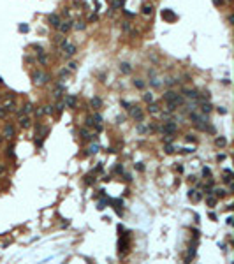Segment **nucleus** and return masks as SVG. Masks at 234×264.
Wrapping results in <instances>:
<instances>
[{"instance_id":"nucleus-1","label":"nucleus","mask_w":234,"mask_h":264,"mask_svg":"<svg viewBox=\"0 0 234 264\" xmlns=\"http://www.w3.org/2000/svg\"><path fill=\"white\" fill-rule=\"evenodd\" d=\"M164 101H171V102H174V104H178V106H181L183 104V97L180 95V93H176L174 90H167L165 93H164Z\"/></svg>"},{"instance_id":"nucleus-2","label":"nucleus","mask_w":234,"mask_h":264,"mask_svg":"<svg viewBox=\"0 0 234 264\" xmlns=\"http://www.w3.org/2000/svg\"><path fill=\"white\" fill-rule=\"evenodd\" d=\"M32 79H34L35 85H44V83L50 81V76H48L46 72H42V71H37V72L32 74Z\"/></svg>"},{"instance_id":"nucleus-3","label":"nucleus","mask_w":234,"mask_h":264,"mask_svg":"<svg viewBox=\"0 0 234 264\" xmlns=\"http://www.w3.org/2000/svg\"><path fill=\"white\" fill-rule=\"evenodd\" d=\"M60 48L63 50V53H65V56H72V55L76 53V46H74V44H71V42L67 41V39H63V41H62Z\"/></svg>"},{"instance_id":"nucleus-4","label":"nucleus","mask_w":234,"mask_h":264,"mask_svg":"<svg viewBox=\"0 0 234 264\" xmlns=\"http://www.w3.org/2000/svg\"><path fill=\"white\" fill-rule=\"evenodd\" d=\"M160 16H162V20L167 21V23H174V21L178 20V16H176L171 9H164L162 12H160Z\"/></svg>"},{"instance_id":"nucleus-5","label":"nucleus","mask_w":234,"mask_h":264,"mask_svg":"<svg viewBox=\"0 0 234 264\" xmlns=\"http://www.w3.org/2000/svg\"><path fill=\"white\" fill-rule=\"evenodd\" d=\"M176 130H178V125H176L174 122H165L162 125V134H171V136H173Z\"/></svg>"},{"instance_id":"nucleus-6","label":"nucleus","mask_w":234,"mask_h":264,"mask_svg":"<svg viewBox=\"0 0 234 264\" xmlns=\"http://www.w3.org/2000/svg\"><path fill=\"white\" fill-rule=\"evenodd\" d=\"M130 116H132L134 120H137V122H141L143 118H144L141 108H137V106H130Z\"/></svg>"},{"instance_id":"nucleus-7","label":"nucleus","mask_w":234,"mask_h":264,"mask_svg":"<svg viewBox=\"0 0 234 264\" xmlns=\"http://www.w3.org/2000/svg\"><path fill=\"white\" fill-rule=\"evenodd\" d=\"M129 245H130V241H129V236H123V238H120V241H118L120 254H125V252L129 250Z\"/></svg>"},{"instance_id":"nucleus-8","label":"nucleus","mask_w":234,"mask_h":264,"mask_svg":"<svg viewBox=\"0 0 234 264\" xmlns=\"http://www.w3.org/2000/svg\"><path fill=\"white\" fill-rule=\"evenodd\" d=\"M63 104H65L67 108L74 109V108L78 106V99H76V95H65V101H63Z\"/></svg>"},{"instance_id":"nucleus-9","label":"nucleus","mask_w":234,"mask_h":264,"mask_svg":"<svg viewBox=\"0 0 234 264\" xmlns=\"http://www.w3.org/2000/svg\"><path fill=\"white\" fill-rule=\"evenodd\" d=\"M56 28H58V32H60V34H67V32L72 28V25H71V21H60Z\"/></svg>"},{"instance_id":"nucleus-10","label":"nucleus","mask_w":234,"mask_h":264,"mask_svg":"<svg viewBox=\"0 0 234 264\" xmlns=\"http://www.w3.org/2000/svg\"><path fill=\"white\" fill-rule=\"evenodd\" d=\"M183 95L187 97V99H194V101H197V97H199V93H197V90H190V88H185L183 90Z\"/></svg>"},{"instance_id":"nucleus-11","label":"nucleus","mask_w":234,"mask_h":264,"mask_svg":"<svg viewBox=\"0 0 234 264\" xmlns=\"http://www.w3.org/2000/svg\"><path fill=\"white\" fill-rule=\"evenodd\" d=\"M188 197H190L192 201H195V203H197V201H201V199H203V194L197 192L195 188H190V190H188Z\"/></svg>"},{"instance_id":"nucleus-12","label":"nucleus","mask_w":234,"mask_h":264,"mask_svg":"<svg viewBox=\"0 0 234 264\" xmlns=\"http://www.w3.org/2000/svg\"><path fill=\"white\" fill-rule=\"evenodd\" d=\"M14 136V127L12 125H5L4 127V137H12Z\"/></svg>"},{"instance_id":"nucleus-13","label":"nucleus","mask_w":234,"mask_h":264,"mask_svg":"<svg viewBox=\"0 0 234 264\" xmlns=\"http://www.w3.org/2000/svg\"><path fill=\"white\" fill-rule=\"evenodd\" d=\"M20 125L23 127V129H28V127H30V118L21 114V116H20Z\"/></svg>"},{"instance_id":"nucleus-14","label":"nucleus","mask_w":234,"mask_h":264,"mask_svg":"<svg viewBox=\"0 0 234 264\" xmlns=\"http://www.w3.org/2000/svg\"><path fill=\"white\" fill-rule=\"evenodd\" d=\"M79 136H81L83 139H92V137H93V134H90V132H88V129H85V127H81V129H79Z\"/></svg>"},{"instance_id":"nucleus-15","label":"nucleus","mask_w":234,"mask_h":264,"mask_svg":"<svg viewBox=\"0 0 234 264\" xmlns=\"http://www.w3.org/2000/svg\"><path fill=\"white\" fill-rule=\"evenodd\" d=\"M152 12H153L152 4H144V5H143V14H144V16H152Z\"/></svg>"},{"instance_id":"nucleus-16","label":"nucleus","mask_w":234,"mask_h":264,"mask_svg":"<svg viewBox=\"0 0 234 264\" xmlns=\"http://www.w3.org/2000/svg\"><path fill=\"white\" fill-rule=\"evenodd\" d=\"M120 71H122L123 74H130V71H132V67H130V63L123 62V63H120Z\"/></svg>"},{"instance_id":"nucleus-17","label":"nucleus","mask_w":234,"mask_h":264,"mask_svg":"<svg viewBox=\"0 0 234 264\" xmlns=\"http://www.w3.org/2000/svg\"><path fill=\"white\" fill-rule=\"evenodd\" d=\"M90 104L93 106V109H101V106H102V101L99 99V97H92V101H90Z\"/></svg>"},{"instance_id":"nucleus-18","label":"nucleus","mask_w":234,"mask_h":264,"mask_svg":"<svg viewBox=\"0 0 234 264\" xmlns=\"http://www.w3.org/2000/svg\"><path fill=\"white\" fill-rule=\"evenodd\" d=\"M58 23H60V16H58V14H51L50 16V25L58 27Z\"/></svg>"},{"instance_id":"nucleus-19","label":"nucleus","mask_w":234,"mask_h":264,"mask_svg":"<svg viewBox=\"0 0 234 264\" xmlns=\"http://www.w3.org/2000/svg\"><path fill=\"white\" fill-rule=\"evenodd\" d=\"M201 109H203V113H206V114H208V113L213 109V106H211V104H210L208 101H203V106H201Z\"/></svg>"},{"instance_id":"nucleus-20","label":"nucleus","mask_w":234,"mask_h":264,"mask_svg":"<svg viewBox=\"0 0 234 264\" xmlns=\"http://www.w3.org/2000/svg\"><path fill=\"white\" fill-rule=\"evenodd\" d=\"M211 194H215V195H216V199H222V197H225V195H227V192H225L224 188H215Z\"/></svg>"},{"instance_id":"nucleus-21","label":"nucleus","mask_w":234,"mask_h":264,"mask_svg":"<svg viewBox=\"0 0 234 264\" xmlns=\"http://www.w3.org/2000/svg\"><path fill=\"white\" fill-rule=\"evenodd\" d=\"M63 90H65V88H63V86L60 85V86H56V88H55V92H53V95H55L56 99H60V97H62V93H63Z\"/></svg>"},{"instance_id":"nucleus-22","label":"nucleus","mask_w":234,"mask_h":264,"mask_svg":"<svg viewBox=\"0 0 234 264\" xmlns=\"http://www.w3.org/2000/svg\"><path fill=\"white\" fill-rule=\"evenodd\" d=\"M97 152H99V144L95 143V144H90V148H88L86 155H93V153H97Z\"/></svg>"},{"instance_id":"nucleus-23","label":"nucleus","mask_w":234,"mask_h":264,"mask_svg":"<svg viewBox=\"0 0 234 264\" xmlns=\"http://www.w3.org/2000/svg\"><path fill=\"white\" fill-rule=\"evenodd\" d=\"M148 111L152 113V114H157V113H159V106H157V104H153V102H150V106H148Z\"/></svg>"},{"instance_id":"nucleus-24","label":"nucleus","mask_w":234,"mask_h":264,"mask_svg":"<svg viewBox=\"0 0 234 264\" xmlns=\"http://www.w3.org/2000/svg\"><path fill=\"white\" fill-rule=\"evenodd\" d=\"M215 144H216V146H225V144H227V139L220 136V137H216V139H215Z\"/></svg>"},{"instance_id":"nucleus-25","label":"nucleus","mask_w":234,"mask_h":264,"mask_svg":"<svg viewBox=\"0 0 234 264\" xmlns=\"http://www.w3.org/2000/svg\"><path fill=\"white\" fill-rule=\"evenodd\" d=\"M109 203H111L113 206L116 208V210H120V206H123V201H122V199H111Z\"/></svg>"},{"instance_id":"nucleus-26","label":"nucleus","mask_w":234,"mask_h":264,"mask_svg":"<svg viewBox=\"0 0 234 264\" xmlns=\"http://www.w3.org/2000/svg\"><path fill=\"white\" fill-rule=\"evenodd\" d=\"M206 203H208V206H215L216 204V197H211V194L206 197Z\"/></svg>"},{"instance_id":"nucleus-27","label":"nucleus","mask_w":234,"mask_h":264,"mask_svg":"<svg viewBox=\"0 0 234 264\" xmlns=\"http://www.w3.org/2000/svg\"><path fill=\"white\" fill-rule=\"evenodd\" d=\"M5 155H7V157H11V159H16V153H14V146H9V148H7V152H5Z\"/></svg>"},{"instance_id":"nucleus-28","label":"nucleus","mask_w":234,"mask_h":264,"mask_svg":"<svg viewBox=\"0 0 234 264\" xmlns=\"http://www.w3.org/2000/svg\"><path fill=\"white\" fill-rule=\"evenodd\" d=\"M55 113V106H44V114H53Z\"/></svg>"},{"instance_id":"nucleus-29","label":"nucleus","mask_w":234,"mask_h":264,"mask_svg":"<svg viewBox=\"0 0 234 264\" xmlns=\"http://www.w3.org/2000/svg\"><path fill=\"white\" fill-rule=\"evenodd\" d=\"M134 86H136V88H144V83H143L141 79H134Z\"/></svg>"},{"instance_id":"nucleus-30","label":"nucleus","mask_w":234,"mask_h":264,"mask_svg":"<svg viewBox=\"0 0 234 264\" xmlns=\"http://www.w3.org/2000/svg\"><path fill=\"white\" fill-rule=\"evenodd\" d=\"M144 102H153V93H144Z\"/></svg>"},{"instance_id":"nucleus-31","label":"nucleus","mask_w":234,"mask_h":264,"mask_svg":"<svg viewBox=\"0 0 234 264\" xmlns=\"http://www.w3.org/2000/svg\"><path fill=\"white\" fill-rule=\"evenodd\" d=\"M7 114H9V111H7V109H5V108L2 106V108H0V118H5Z\"/></svg>"},{"instance_id":"nucleus-32","label":"nucleus","mask_w":234,"mask_h":264,"mask_svg":"<svg viewBox=\"0 0 234 264\" xmlns=\"http://www.w3.org/2000/svg\"><path fill=\"white\" fill-rule=\"evenodd\" d=\"M92 118H93V120H95V123H102V116H101V114H99V113H95V114H93Z\"/></svg>"},{"instance_id":"nucleus-33","label":"nucleus","mask_w":234,"mask_h":264,"mask_svg":"<svg viewBox=\"0 0 234 264\" xmlns=\"http://www.w3.org/2000/svg\"><path fill=\"white\" fill-rule=\"evenodd\" d=\"M32 111V104H25V106H23V113H30ZM23 113H21V114H23Z\"/></svg>"},{"instance_id":"nucleus-34","label":"nucleus","mask_w":234,"mask_h":264,"mask_svg":"<svg viewBox=\"0 0 234 264\" xmlns=\"http://www.w3.org/2000/svg\"><path fill=\"white\" fill-rule=\"evenodd\" d=\"M63 106H65V104H63V101H60V102H58V104H56V106H55V108H56V111L60 113L62 109H63Z\"/></svg>"},{"instance_id":"nucleus-35","label":"nucleus","mask_w":234,"mask_h":264,"mask_svg":"<svg viewBox=\"0 0 234 264\" xmlns=\"http://www.w3.org/2000/svg\"><path fill=\"white\" fill-rule=\"evenodd\" d=\"M39 62H41L42 65H44V63L48 62V56H46V55H39Z\"/></svg>"},{"instance_id":"nucleus-36","label":"nucleus","mask_w":234,"mask_h":264,"mask_svg":"<svg viewBox=\"0 0 234 264\" xmlns=\"http://www.w3.org/2000/svg\"><path fill=\"white\" fill-rule=\"evenodd\" d=\"M93 123H95V122H93V118H92V116H88V118H86V125H88V127H92Z\"/></svg>"},{"instance_id":"nucleus-37","label":"nucleus","mask_w":234,"mask_h":264,"mask_svg":"<svg viewBox=\"0 0 234 264\" xmlns=\"http://www.w3.org/2000/svg\"><path fill=\"white\" fill-rule=\"evenodd\" d=\"M76 28H78V30H83V28H85V23H83V21L76 23Z\"/></svg>"},{"instance_id":"nucleus-38","label":"nucleus","mask_w":234,"mask_h":264,"mask_svg":"<svg viewBox=\"0 0 234 264\" xmlns=\"http://www.w3.org/2000/svg\"><path fill=\"white\" fill-rule=\"evenodd\" d=\"M122 106H125V109H130V106H132V104H130V102H127V101H122Z\"/></svg>"},{"instance_id":"nucleus-39","label":"nucleus","mask_w":234,"mask_h":264,"mask_svg":"<svg viewBox=\"0 0 234 264\" xmlns=\"http://www.w3.org/2000/svg\"><path fill=\"white\" fill-rule=\"evenodd\" d=\"M173 152H174V148L171 146V144H167V146H165V153H173Z\"/></svg>"},{"instance_id":"nucleus-40","label":"nucleus","mask_w":234,"mask_h":264,"mask_svg":"<svg viewBox=\"0 0 234 264\" xmlns=\"http://www.w3.org/2000/svg\"><path fill=\"white\" fill-rule=\"evenodd\" d=\"M114 173L122 174V173H123V166H116V169H114Z\"/></svg>"},{"instance_id":"nucleus-41","label":"nucleus","mask_w":234,"mask_h":264,"mask_svg":"<svg viewBox=\"0 0 234 264\" xmlns=\"http://www.w3.org/2000/svg\"><path fill=\"white\" fill-rule=\"evenodd\" d=\"M203 174H204V176H210V174H211L210 167H204V169H203Z\"/></svg>"},{"instance_id":"nucleus-42","label":"nucleus","mask_w":234,"mask_h":264,"mask_svg":"<svg viewBox=\"0 0 234 264\" xmlns=\"http://www.w3.org/2000/svg\"><path fill=\"white\" fill-rule=\"evenodd\" d=\"M187 141H188V143H190V141H192V143H195V137H194L192 134H188V136H187Z\"/></svg>"},{"instance_id":"nucleus-43","label":"nucleus","mask_w":234,"mask_h":264,"mask_svg":"<svg viewBox=\"0 0 234 264\" xmlns=\"http://www.w3.org/2000/svg\"><path fill=\"white\" fill-rule=\"evenodd\" d=\"M20 30L21 32H28V25H20Z\"/></svg>"},{"instance_id":"nucleus-44","label":"nucleus","mask_w":234,"mask_h":264,"mask_svg":"<svg viewBox=\"0 0 234 264\" xmlns=\"http://www.w3.org/2000/svg\"><path fill=\"white\" fill-rule=\"evenodd\" d=\"M213 4H215V5H216V7H220V5L224 4V0H213Z\"/></svg>"},{"instance_id":"nucleus-45","label":"nucleus","mask_w":234,"mask_h":264,"mask_svg":"<svg viewBox=\"0 0 234 264\" xmlns=\"http://www.w3.org/2000/svg\"><path fill=\"white\" fill-rule=\"evenodd\" d=\"M123 30H130V25H129V23H127V21H125V23H123Z\"/></svg>"},{"instance_id":"nucleus-46","label":"nucleus","mask_w":234,"mask_h":264,"mask_svg":"<svg viewBox=\"0 0 234 264\" xmlns=\"http://www.w3.org/2000/svg\"><path fill=\"white\" fill-rule=\"evenodd\" d=\"M4 173H5V166H4V164H0V174H4Z\"/></svg>"},{"instance_id":"nucleus-47","label":"nucleus","mask_w":234,"mask_h":264,"mask_svg":"<svg viewBox=\"0 0 234 264\" xmlns=\"http://www.w3.org/2000/svg\"><path fill=\"white\" fill-rule=\"evenodd\" d=\"M218 113H220V114H225V113H227V109H225V108H218Z\"/></svg>"},{"instance_id":"nucleus-48","label":"nucleus","mask_w":234,"mask_h":264,"mask_svg":"<svg viewBox=\"0 0 234 264\" xmlns=\"http://www.w3.org/2000/svg\"><path fill=\"white\" fill-rule=\"evenodd\" d=\"M35 114H37V116H42V114H44V109H37V111H35Z\"/></svg>"},{"instance_id":"nucleus-49","label":"nucleus","mask_w":234,"mask_h":264,"mask_svg":"<svg viewBox=\"0 0 234 264\" xmlns=\"http://www.w3.org/2000/svg\"><path fill=\"white\" fill-rule=\"evenodd\" d=\"M216 159H218V160H224L225 155H224V153H218V157H216Z\"/></svg>"},{"instance_id":"nucleus-50","label":"nucleus","mask_w":234,"mask_h":264,"mask_svg":"<svg viewBox=\"0 0 234 264\" xmlns=\"http://www.w3.org/2000/svg\"><path fill=\"white\" fill-rule=\"evenodd\" d=\"M136 167H137V169H139V171H144V166H143V164H137V166H136Z\"/></svg>"},{"instance_id":"nucleus-51","label":"nucleus","mask_w":234,"mask_h":264,"mask_svg":"<svg viewBox=\"0 0 234 264\" xmlns=\"http://www.w3.org/2000/svg\"><path fill=\"white\" fill-rule=\"evenodd\" d=\"M69 67H71V71H74V69H76V63H74V62H71V63H69Z\"/></svg>"},{"instance_id":"nucleus-52","label":"nucleus","mask_w":234,"mask_h":264,"mask_svg":"<svg viewBox=\"0 0 234 264\" xmlns=\"http://www.w3.org/2000/svg\"><path fill=\"white\" fill-rule=\"evenodd\" d=\"M2 83H4V81H2V78H0V85H2Z\"/></svg>"},{"instance_id":"nucleus-53","label":"nucleus","mask_w":234,"mask_h":264,"mask_svg":"<svg viewBox=\"0 0 234 264\" xmlns=\"http://www.w3.org/2000/svg\"><path fill=\"white\" fill-rule=\"evenodd\" d=\"M227 2H232V0H227Z\"/></svg>"},{"instance_id":"nucleus-54","label":"nucleus","mask_w":234,"mask_h":264,"mask_svg":"<svg viewBox=\"0 0 234 264\" xmlns=\"http://www.w3.org/2000/svg\"><path fill=\"white\" fill-rule=\"evenodd\" d=\"M0 99H2V95H0Z\"/></svg>"},{"instance_id":"nucleus-55","label":"nucleus","mask_w":234,"mask_h":264,"mask_svg":"<svg viewBox=\"0 0 234 264\" xmlns=\"http://www.w3.org/2000/svg\"><path fill=\"white\" fill-rule=\"evenodd\" d=\"M0 141H2V137H0Z\"/></svg>"}]
</instances>
